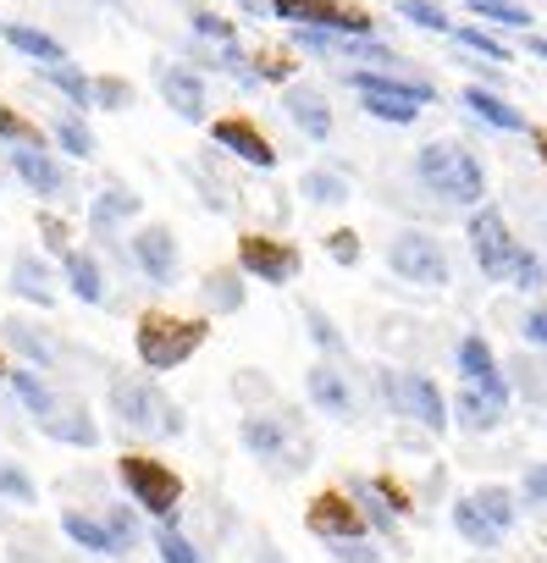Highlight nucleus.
Listing matches in <instances>:
<instances>
[{
	"mask_svg": "<svg viewBox=\"0 0 547 563\" xmlns=\"http://www.w3.org/2000/svg\"><path fill=\"white\" fill-rule=\"evenodd\" d=\"M343 84L360 95V111L387 122V128H415L426 106H437L431 78L420 73H393V67H349Z\"/></svg>",
	"mask_w": 547,
	"mask_h": 563,
	"instance_id": "nucleus-1",
	"label": "nucleus"
},
{
	"mask_svg": "<svg viewBox=\"0 0 547 563\" xmlns=\"http://www.w3.org/2000/svg\"><path fill=\"white\" fill-rule=\"evenodd\" d=\"M415 183H420L426 194H437L442 205H464V210L486 205V172H481L475 150L459 144V139H431V144H420V150H415Z\"/></svg>",
	"mask_w": 547,
	"mask_h": 563,
	"instance_id": "nucleus-2",
	"label": "nucleus"
},
{
	"mask_svg": "<svg viewBox=\"0 0 547 563\" xmlns=\"http://www.w3.org/2000/svg\"><path fill=\"white\" fill-rule=\"evenodd\" d=\"M205 343H210V321H199V316L150 310V316H139V327H133V354H139V365H144L150 376H166V371L188 365Z\"/></svg>",
	"mask_w": 547,
	"mask_h": 563,
	"instance_id": "nucleus-3",
	"label": "nucleus"
},
{
	"mask_svg": "<svg viewBox=\"0 0 547 563\" xmlns=\"http://www.w3.org/2000/svg\"><path fill=\"white\" fill-rule=\"evenodd\" d=\"M106 398H111V415L122 420V431L150 437V442L183 437V409H177L150 376H111Z\"/></svg>",
	"mask_w": 547,
	"mask_h": 563,
	"instance_id": "nucleus-4",
	"label": "nucleus"
},
{
	"mask_svg": "<svg viewBox=\"0 0 547 563\" xmlns=\"http://www.w3.org/2000/svg\"><path fill=\"white\" fill-rule=\"evenodd\" d=\"M376 387H382V398H387V409L398 420H415L431 437H448L453 431V404L442 398V387L426 371H393V365H382L376 371Z\"/></svg>",
	"mask_w": 547,
	"mask_h": 563,
	"instance_id": "nucleus-5",
	"label": "nucleus"
},
{
	"mask_svg": "<svg viewBox=\"0 0 547 563\" xmlns=\"http://www.w3.org/2000/svg\"><path fill=\"white\" fill-rule=\"evenodd\" d=\"M117 481H122L128 503H139L155 525H161V519H177V508H183V475H177L166 459L122 453V459H117Z\"/></svg>",
	"mask_w": 547,
	"mask_h": 563,
	"instance_id": "nucleus-6",
	"label": "nucleus"
},
{
	"mask_svg": "<svg viewBox=\"0 0 547 563\" xmlns=\"http://www.w3.org/2000/svg\"><path fill=\"white\" fill-rule=\"evenodd\" d=\"M387 271H393L398 282H409V288H448V276H453L442 238H431V232H420V227L393 232V243H387Z\"/></svg>",
	"mask_w": 547,
	"mask_h": 563,
	"instance_id": "nucleus-7",
	"label": "nucleus"
},
{
	"mask_svg": "<svg viewBox=\"0 0 547 563\" xmlns=\"http://www.w3.org/2000/svg\"><path fill=\"white\" fill-rule=\"evenodd\" d=\"M271 18H283L288 29H327V34H349V40H371L376 18L354 0H271Z\"/></svg>",
	"mask_w": 547,
	"mask_h": 563,
	"instance_id": "nucleus-8",
	"label": "nucleus"
},
{
	"mask_svg": "<svg viewBox=\"0 0 547 563\" xmlns=\"http://www.w3.org/2000/svg\"><path fill=\"white\" fill-rule=\"evenodd\" d=\"M464 238H470V254H475L481 276H486V282H503V276H508V260H514V249H519L508 216H503L497 205H475L470 221H464Z\"/></svg>",
	"mask_w": 547,
	"mask_h": 563,
	"instance_id": "nucleus-9",
	"label": "nucleus"
},
{
	"mask_svg": "<svg viewBox=\"0 0 547 563\" xmlns=\"http://www.w3.org/2000/svg\"><path fill=\"white\" fill-rule=\"evenodd\" d=\"M299 249L283 243V238H265V232H243L238 238V271L249 282H265V288H288V282H299Z\"/></svg>",
	"mask_w": 547,
	"mask_h": 563,
	"instance_id": "nucleus-10",
	"label": "nucleus"
},
{
	"mask_svg": "<svg viewBox=\"0 0 547 563\" xmlns=\"http://www.w3.org/2000/svg\"><path fill=\"white\" fill-rule=\"evenodd\" d=\"M128 260L155 282V288H172L177 271H183V249H177V232L161 227V221H144L133 238H128Z\"/></svg>",
	"mask_w": 547,
	"mask_h": 563,
	"instance_id": "nucleus-11",
	"label": "nucleus"
},
{
	"mask_svg": "<svg viewBox=\"0 0 547 563\" xmlns=\"http://www.w3.org/2000/svg\"><path fill=\"white\" fill-rule=\"evenodd\" d=\"M210 144H216V150H227L232 161L254 166V172H277V166H283L277 144H271V139H265V133H260V128H254L249 117H238V111H232V117H216V122H210Z\"/></svg>",
	"mask_w": 547,
	"mask_h": 563,
	"instance_id": "nucleus-12",
	"label": "nucleus"
},
{
	"mask_svg": "<svg viewBox=\"0 0 547 563\" xmlns=\"http://www.w3.org/2000/svg\"><path fill=\"white\" fill-rule=\"evenodd\" d=\"M305 530H310L316 541L371 536V525H365V514H360V503H354L349 492H316V497L305 503Z\"/></svg>",
	"mask_w": 547,
	"mask_h": 563,
	"instance_id": "nucleus-13",
	"label": "nucleus"
},
{
	"mask_svg": "<svg viewBox=\"0 0 547 563\" xmlns=\"http://www.w3.org/2000/svg\"><path fill=\"white\" fill-rule=\"evenodd\" d=\"M305 398H310L316 415H327V420H338V426H349V420L360 415V398H354V387H349V376H343L338 360H316V365L305 371Z\"/></svg>",
	"mask_w": 547,
	"mask_h": 563,
	"instance_id": "nucleus-14",
	"label": "nucleus"
},
{
	"mask_svg": "<svg viewBox=\"0 0 547 563\" xmlns=\"http://www.w3.org/2000/svg\"><path fill=\"white\" fill-rule=\"evenodd\" d=\"M283 111H288V122H294L310 144H327V139L338 133V117H332V100H327L321 84L294 78V84L283 89Z\"/></svg>",
	"mask_w": 547,
	"mask_h": 563,
	"instance_id": "nucleus-15",
	"label": "nucleus"
},
{
	"mask_svg": "<svg viewBox=\"0 0 547 563\" xmlns=\"http://www.w3.org/2000/svg\"><path fill=\"white\" fill-rule=\"evenodd\" d=\"M453 365H459V382H464V387H481V393H492V398H514L508 371L497 365V354H492V343H486L481 332H464V338H459Z\"/></svg>",
	"mask_w": 547,
	"mask_h": 563,
	"instance_id": "nucleus-16",
	"label": "nucleus"
},
{
	"mask_svg": "<svg viewBox=\"0 0 547 563\" xmlns=\"http://www.w3.org/2000/svg\"><path fill=\"white\" fill-rule=\"evenodd\" d=\"M459 106L475 117V122H486L492 133H536L530 128V117L508 100V89H492V84H464L459 89Z\"/></svg>",
	"mask_w": 547,
	"mask_h": 563,
	"instance_id": "nucleus-17",
	"label": "nucleus"
},
{
	"mask_svg": "<svg viewBox=\"0 0 547 563\" xmlns=\"http://www.w3.org/2000/svg\"><path fill=\"white\" fill-rule=\"evenodd\" d=\"M238 442L254 453V459H283L294 448V420L288 409H249L238 420Z\"/></svg>",
	"mask_w": 547,
	"mask_h": 563,
	"instance_id": "nucleus-18",
	"label": "nucleus"
},
{
	"mask_svg": "<svg viewBox=\"0 0 547 563\" xmlns=\"http://www.w3.org/2000/svg\"><path fill=\"white\" fill-rule=\"evenodd\" d=\"M155 89H161V100L172 106V117H183V122H205V78L194 73V67H183V62H161L155 67Z\"/></svg>",
	"mask_w": 547,
	"mask_h": 563,
	"instance_id": "nucleus-19",
	"label": "nucleus"
},
{
	"mask_svg": "<svg viewBox=\"0 0 547 563\" xmlns=\"http://www.w3.org/2000/svg\"><path fill=\"white\" fill-rule=\"evenodd\" d=\"M12 172H18V183L34 194V199H67L73 194V177H67V166L51 155V150H12Z\"/></svg>",
	"mask_w": 547,
	"mask_h": 563,
	"instance_id": "nucleus-20",
	"label": "nucleus"
},
{
	"mask_svg": "<svg viewBox=\"0 0 547 563\" xmlns=\"http://www.w3.org/2000/svg\"><path fill=\"white\" fill-rule=\"evenodd\" d=\"M448 404H453V426H459L464 437H492V431L508 420V404H514V398H492V393L459 382V393H453Z\"/></svg>",
	"mask_w": 547,
	"mask_h": 563,
	"instance_id": "nucleus-21",
	"label": "nucleus"
},
{
	"mask_svg": "<svg viewBox=\"0 0 547 563\" xmlns=\"http://www.w3.org/2000/svg\"><path fill=\"white\" fill-rule=\"evenodd\" d=\"M62 530H67L73 547H84V552H95V558H128V552H133V547L122 541V530H117L106 514L67 508V514H62Z\"/></svg>",
	"mask_w": 547,
	"mask_h": 563,
	"instance_id": "nucleus-22",
	"label": "nucleus"
},
{
	"mask_svg": "<svg viewBox=\"0 0 547 563\" xmlns=\"http://www.w3.org/2000/svg\"><path fill=\"white\" fill-rule=\"evenodd\" d=\"M34 426H40L51 442H67V448H95V442H100L95 415H89L84 404H62V398H56V409H51V415H40Z\"/></svg>",
	"mask_w": 547,
	"mask_h": 563,
	"instance_id": "nucleus-23",
	"label": "nucleus"
},
{
	"mask_svg": "<svg viewBox=\"0 0 547 563\" xmlns=\"http://www.w3.org/2000/svg\"><path fill=\"white\" fill-rule=\"evenodd\" d=\"M62 276H67V294L78 305H106V271L89 249H67L62 254Z\"/></svg>",
	"mask_w": 547,
	"mask_h": 563,
	"instance_id": "nucleus-24",
	"label": "nucleus"
},
{
	"mask_svg": "<svg viewBox=\"0 0 547 563\" xmlns=\"http://www.w3.org/2000/svg\"><path fill=\"white\" fill-rule=\"evenodd\" d=\"M448 519H453V530H459L464 547H475V552H497V547H503V530L486 519V508H481L475 497H453Z\"/></svg>",
	"mask_w": 547,
	"mask_h": 563,
	"instance_id": "nucleus-25",
	"label": "nucleus"
},
{
	"mask_svg": "<svg viewBox=\"0 0 547 563\" xmlns=\"http://www.w3.org/2000/svg\"><path fill=\"white\" fill-rule=\"evenodd\" d=\"M51 265L34 254V249H23L18 260H12V294L18 299H29V305H40V310H51L56 305V288H51Z\"/></svg>",
	"mask_w": 547,
	"mask_h": 563,
	"instance_id": "nucleus-26",
	"label": "nucleus"
},
{
	"mask_svg": "<svg viewBox=\"0 0 547 563\" xmlns=\"http://www.w3.org/2000/svg\"><path fill=\"white\" fill-rule=\"evenodd\" d=\"M0 40H7L18 56H29L34 67H45V62H67V45L56 40V34H45V29H34V23H0Z\"/></svg>",
	"mask_w": 547,
	"mask_h": 563,
	"instance_id": "nucleus-27",
	"label": "nucleus"
},
{
	"mask_svg": "<svg viewBox=\"0 0 547 563\" xmlns=\"http://www.w3.org/2000/svg\"><path fill=\"white\" fill-rule=\"evenodd\" d=\"M464 12L486 29H508V34H536V12L525 7V0H464Z\"/></svg>",
	"mask_w": 547,
	"mask_h": 563,
	"instance_id": "nucleus-28",
	"label": "nucleus"
},
{
	"mask_svg": "<svg viewBox=\"0 0 547 563\" xmlns=\"http://www.w3.org/2000/svg\"><path fill=\"white\" fill-rule=\"evenodd\" d=\"M349 497L360 503V514H365L371 536H382L387 547H404V541H398V519H404V514H393V508L382 503V492H376L365 475H349Z\"/></svg>",
	"mask_w": 547,
	"mask_h": 563,
	"instance_id": "nucleus-29",
	"label": "nucleus"
},
{
	"mask_svg": "<svg viewBox=\"0 0 547 563\" xmlns=\"http://www.w3.org/2000/svg\"><path fill=\"white\" fill-rule=\"evenodd\" d=\"M0 338H7V349H18V360L23 365H34V371H51L56 365V343L45 338V332H34L29 321H0Z\"/></svg>",
	"mask_w": 547,
	"mask_h": 563,
	"instance_id": "nucleus-30",
	"label": "nucleus"
},
{
	"mask_svg": "<svg viewBox=\"0 0 547 563\" xmlns=\"http://www.w3.org/2000/svg\"><path fill=\"white\" fill-rule=\"evenodd\" d=\"M34 73H40L56 95H67V106H73V111H89V106H95V78H89V73H78L73 62H45V67H34Z\"/></svg>",
	"mask_w": 547,
	"mask_h": 563,
	"instance_id": "nucleus-31",
	"label": "nucleus"
},
{
	"mask_svg": "<svg viewBox=\"0 0 547 563\" xmlns=\"http://www.w3.org/2000/svg\"><path fill=\"white\" fill-rule=\"evenodd\" d=\"M133 216H139V194H133V188H100L95 205H89V227H95L100 238H111L117 221H133Z\"/></svg>",
	"mask_w": 547,
	"mask_h": 563,
	"instance_id": "nucleus-32",
	"label": "nucleus"
},
{
	"mask_svg": "<svg viewBox=\"0 0 547 563\" xmlns=\"http://www.w3.org/2000/svg\"><path fill=\"white\" fill-rule=\"evenodd\" d=\"M199 299H205L210 316H238V310H243V271H238V265H232V271H210V276L199 282Z\"/></svg>",
	"mask_w": 547,
	"mask_h": 563,
	"instance_id": "nucleus-33",
	"label": "nucleus"
},
{
	"mask_svg": "<svg viewBox=\"0 0 547 563\" xmlns=\"http://www.w3.org/2000/svg\"><path fill=\"white\" fill-rule=\"evenodd\" d=\"M448 40H453V51H470V56H481V62H503V67L514 62L508 40H503L497 29H486V23H459Z\"/></svg>",
	"mask_w": 547,
	"mask_h": 563,
	"instance_id": "nucleus-34",
	"label": "nucleus"
},
{
	"mask_svg": "<svg viewBox=\"0 0 547 563\" xmlns=\"http://www.w3.org/2000/svg\"><path fill=\"white\" fill-rule=\"evenodd\" d=\"M51 139L62 144V155H73V161H95V128L84 122V111H67V117H56L51 122Z\"/></svg>",
	"mask_w": 547,
	"mask_h": 563,
	"instance_id": "nucleus-35",
	"label": "nucleus"
},
{
	"mask_svg": "<svg viewBox=\"0 0 547 563\" xmlns=\"http://www.w3.org/2000/svg\"><path fill=\"white\" fill-rule=\"evenodd\" d=\"M393 12L409 23V29H420V34H453L459 23L448 18V7H442V0H393Z\"/></svg>",
	"mask_w": 547,
	"mask_h": 563,
	"instance_id": "nucleus-36",
	"label": "nucleus"
},
{
	"mask_svg": "<svg viewBox=\"0 0 547 563\" xmlns=\"http://www.w3.org/2000/svg\"><path fill=\"white\" fill-rule=\"evenodd\" d=\"M503 282H508L514 294H547V260H541L530 243H519L514 260H508V276H503Z\"/></svg>",
	"mask_w": 547,
	"mask_h": 563,
	"instance_id": "nucleus-37",
	"label": "nucleus"
},
{
	"mask_svg": "<svg viewBox=\"0 0 547 563\" xmlns=\"http://www.w3.org/2000/svg\"><path fill=\"white\" fill-rule=\"evenodd\" d=\"M299 194L310 199V205H349L354 194H349V177L343 172H327V166H310L305 177H299Z\"/></svg>",
	"mask_w": 547,
	"mask_h": 563,
	"instance_id": "nucleus-38",
	"label": "nucleus"
},
{
	"mask_svg": "<svg viewBox=\"0 0 547 563\" xmlns=\"http://www.w3.org/2000/svg\"><path fill=\"white\" fill-rule=\"evenodd\" d=\"M7 382H12V393H18V398H23V409H29V415H34V420H40V415H51V409H56V393H51V382H45V376H40V371H34V365H18V371H12V376H7Z\"/></svg>",
	"mask_w": 547,
	"mask_h": 563,
	"instance_id": "nucleus-39",
	"label": "nucleus"
},
{
	"mask_svg": "<svg viewBox=\"0 0 547 563\" xmlns=\"http://www.w3.org/2000/svg\"><path fill=\"white\" fill-rule=\"evenodd\" d=\"M508 387L525 393L530 404H547V354H541V349H536V354H519V360L508 365Z\"/></svg>",
	"mask_w": 547,
	"mask_h": 563,
	"instance_id": "nucleus-40",
	"label": "nucleus"
},
{
	"mask_svg": "<svg viewBox=\"0 0 547 563\" xmlns=\"http://www.w3.org/2000/svg\"><path fill=\"white\" fill-rule=\"evenodd\" d=\"M188 34H194V40H205V45H216V51L238 45V23H232V18H221L216 7H194V12H188Z\"/></svg>",
	"mask_w": 547,
	"mask_h": 563,
	"instance_id": "nucleus-41",
	"label": "nucleus"
},
{
	"mask_svg": "<svg viewBox=\"0 0 547 563\" xmlns=\"http://www.w3.org/2000/svg\"><path fill=\"white\" fill-rule=\"evenodd\" d=\"M155 552H161V563H205V552L177 530V519H161L155 525Z\"/></svg>",
	"mask_w": 547,
	"mask_h": 563,
	"instance_id": "nucleus-42",
	"label": "nucleus"
},
{
	"mask_svg": "<svg viewBox=\"0 0 547 563\" xmlns=\"http://www.w3.org/2000/svg\"><path fill=\"white\" fill-rule=\"evenodd\" d=\"M470 497H475V503L486 508V519H492V525H497L503 536L514 530V519H519V497H514L508 486H481V492H470Z\"/></svg>",
	"mask_w": 547,
	"mask_h": 563,
	"instance_id": "nucleus-43",
	"label": "nucleus"
},
{
	"mask_svg": "<svg viewBox=\"0 0 547 563\" xmlns=\"http://www.w3.org/2000/svg\"><path fill=\"white\" fill-rule=\"evenodd\" d=\"M0 497L18 503V508H34V503H40V486H34V475H29L23 464L0 459Z\"/></svg>",
	"mask_w": 547,
	"mask_h": 563,
	"instance_id": "nucleus-44",
	"label": "nucleus"
},
{
	"mask_svg": "<svg viewBox=\"0 0 547 563\" xmlns=\"http://www.w3.org/2000/svg\"><path fill=\"white\" fill-rule=\"evenodd\" d=\"M249 73H254V84L288 89V84H294V56H288V51H260V56H249Z\"/></svg>",
	"mask_w": 547,
	"mask_h": 563,
	"instance_id": "nucleus-45",
	"label": "nucleus"
},
{
	"mask_svg": "<svg viewBox=\"0 0 547 563\" xmlns=\"http://www.w3.org/2000/svg\"><path fill=\"white\" fill-rule=\"evenodd\" d=\"M305 321H310V343H316L321 354H332V360H343V354H349V343H343V332L332 327V316H327L321 305H305Z\"/></svg>",
	"mask_w": 547,
	"mask_h": 563,
	"instance_id": "nucleus-46",
	"label": "nucleus"
},
{
	"mask_svg": "<svg viewBox=\"0 0 547 563\" xmlns=\"http://www.w3.org/2000/svg\"><path fill=\"white\" fill-rule=\"evenodd\" d=\"M0 139H7L12 150H45V133L29 117H18L12 106H0Z\"/></svg>",
	"mask_w": 547,
	"mask_h": 563,
	"instance_id": "nucleus-47",
	"label": "nucleus"
},
{
	"mask_svg": "<svg viewBox=\"0 0 547 563\" xmlns=\"http://www.w3.org/2000/svg\"><path fill=\"white\" fill-rule=\"evenodd\" d=\"M95 106H100V111H128V106H133V84L117 78V73L95 78Z\"/></svg>",
	"mask_w": 547,
	"mask_h": 563,
	"instance_id": "nucleus-48",
	"label": "nucleus"
},
{
	"mask_svg": "<svg viewBox=\"0 0 547 563\" xmlns=\"http://www.w3.org/2000/svg\"><path fill=\"white\" fill-rule=\"evenodd\" d=\"M360 254H365V249H360V232H354V227H338V232H327V260H332V265L354 271V265H360Z\"/></svg>",
	"mask_w": 547,
	"mask_h": 563,
	"instance_id": "nucleus-49",
	"label": "nucleus"
},
{
	"mask_svg": "<svg viewBox=\"0 0 547 563\" xmlns=\"http://www.w3.org/2000/svg\"><path fill=\"white\" fill-rule=\"evenodd\" d=\"M327 558L332 563H382V547L371 536H354V541H327Z\"/></svg>",
	"mask_w": 547,
	"mask_h": 563,
	"instance_id": "nucleus-50",
	"label": "nucleus"
},
{
	"mask_svg": "<svg viewBox=\"0 0 547 563\" xmlns=\"http://www.w3.org/2000/svg\"><path fill=\"white\" fill-rule=\"evenodd\" d=\"M514 497H519V508H547V459H536V464L519 475Z\"/></svg>",
	"mask_w": 547,
	"mask_h": 563,
	"instance_id": "nucleus-51",
	"label": "nucleus"
},
{
	"mask_svg": "<svg viewBox=\"0 0 547 563\" xmlns=\"http://www.w3.org/2000/svg\"><path fill=\"white\" fill-rule=\"evenodd\" d=\"M371 486L382 492V503H387L393 514H409V508H415V492H404V486H398L393 475H371Z\"/></svg>",
	"mask_w": 547,
	"mask_h": 563,
	"instance_id": "nucleus-52",
	"label": "nucleus"
},
{
	"mask_svg": "<svg viewBox=\"0 0 547 563\" xmlns=\"http://www.w3.org/2000/svg\"><path fill=\"white\" fill-rule=\"evenodd\" d=\"M519 338H525L530 349H541V354H547V305L525 310V321H519Z\"/></svg>",
	"mask_w": 547,
	"mask_h": 563,
	"instance_id": "nucleus-53",
	"label": "nucleus"
},
{
	"mask_svg": "<svg viewBox=\"0 0 547 563\" xmlns=\"http://www.w3.org/2000/svg\"><path fill=\"white\" fill-rule=\"evenodd\" d=\"M40 232H45V249H56V254L73 249V243H67V227H62L56 216H40Z\"/></svg>",
	"mask_w": 547,
	"mask_h": 563,
	"instance_id": "nucleus-54",
	"label": "nucleus"
},
{
	"mask_svg": "<svg viewBox=\"0 0 547 563\" xmlns=\"http://www.w3.org/2000/svg\"><path fill=\"white\" fill-rule=\"evenodd\" d=\"M106 519H111V525L122 530V541H128V547H139V519H133V514H128L122 503H117V508H106Z\"/></svg>",
	"mask_w": 547,
	"mask_h": 563,
	"instance_id": "nucleus-55",
	"label": "nucleus"
},
{
	"mask_svg": "<svg viewBox=\"0 0 547 563\" xmlns=\"http://www.w3.org/2000/svg\"><path fill=\"white\" fill-rule=\"evenodd\" d=\"M243 18H271V0H238Z\"/></svg>",
	"mask_w": 547,
	"mask_h": 563,
	"instance_id": "nucleus-56",
	"label": "nucleus"
},
{
	"mask_svg": "<svg viewBox=\"0 0 547 563\" xmlns=\"http://www.w3.org/2000/svg\"><path fill=\"white\" fill-rule=\"evenodd\" d=\"M525 51H530L536 62H547V34H525Z\"/></svg>",
	"mask_w": 547,
	"mask_h": 563,
	"instance_id": "nucleus-57",
	"label": "nucleus"
},
{
	"mask_svg": "<svg viewBox=\"0 0 547 563\" xmlns=\"http://www.w3.org/2000/svg\"><path fill=\"white\" fill-rule=\"evenodd\" d=\"M530 139H536V161L547 166V133H530Z\"/></svg>",
	"mask_w": 547,
	"mask_h": 563,
	"instance_id": "nucleus-58",
	"label": "nucleus"
},
{
	"mask_svg": "<svg viewBox=\"0 0 547 563\" xmlns=\"http://www.w3.org/2000/svg\"><path fill=\"white\" fill-rule=\"evenodd\" d=\"M7 376H12V365H7V360H0V382H7Z\"/></svg>",
	"mask_w": 547,
	"mask_h": 563,
	"instance_id": "nucleus-59",
	"label": "nucleus"
},
{
	"mask_svg": "<svg viewBox=\"0 0 547 563\" xmlns=\"http://www.w3.org/2000/svg\"><path fill=\"white\" fill-rule=\"evenodd\" d=\"M541 238H547V216H541Z\"/></svg>",
	"mask_w": 547,
	"mask_h": 563,
	"instance_id": "nucleus-60",
	"label": "nucleus"
}]
</instances>
